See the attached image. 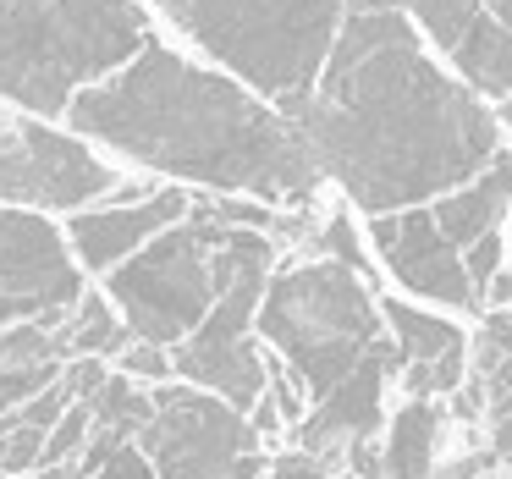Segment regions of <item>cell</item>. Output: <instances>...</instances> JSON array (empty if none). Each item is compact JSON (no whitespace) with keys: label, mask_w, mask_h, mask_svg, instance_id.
<instances>
[{"label":"cell","mask_w":512,"mask_h":479,"mask_svg":"<svg viewBox=\"0 0 512 479\" xmlns=\"http://www.w3.org/2000/svg\"><path fill=\"white\" fill-rule=\"evenodd\" d=\"M292 122L364 215L441 199L479 177L501 144L479 89L424 56L402 6H347L320 83Z\"/></svg>","instance_id":"1"},{"label":"cell","mask_w":512,"mask_h":479,"mask_svg":"<svg viewBox=\"0 0 512 479\" xmlns=\"http://www.w3.org/2000/svg\"><path fill=\"white\" fill-rule=\"evenodd\" d=\"M67 116L78 133L215 193L309 204L325 177L287 111H270L243 83L193 67L155 39L111 78L78 89Z\"/></svg>","instance_id":"2"},{"label":"cell","mask_w":512,"mask_h":479,"mask_svg":"<svg viewBox=\"0 0 512 479\" xmlns=\"http://www.w3.org/2000/svg\"><path fill=\"white\" fill-rule=\"evenodd\" d=\"M149 45L138 0H0V100L67 116L78 89Z\"/></svg>","instance_id":"3"},{"label":"cell","mask_w":512,"mask_h":479,"mask_svg":"<svg viewBox=\"0 0 512 479\" xmlns=\"http://www.w3.org/2000/svg\"><path fill=\"white\" fill-rule=\"evenodd\" d=\"M353 0H182L177 23L226 72L298 116Z\"/></svg>","instance_id":"4"},{"label":"cell","mask_w":512,"mask_h":479,"mask_svg":"<svg viewBox=\"0 0 512 479\" xmlns=\"http://www.w3.org/2000/svg\"><path fill=\"white\" fill-rule=\"evenodd\" d=\"M259 336L298 369L309 397H325L386 331L364 276L342 259H314L265 281Z\"/></svg>","instance_id":"5"},{"label":"cell","mask_w":512,"mask_h":479,"mask_svg":"<svg viewBox=\"0 0 512 479\" xmlns=\"http://www.w3.org/2000/svg\"><path fill=\"white\" fill-rule=\"evenodd\" d=\"M221 232L226 221L210 204H193L177 226L155 232L138 254L111 265V303L127 320V331L144 342H182L204 314L215 309L221 292Z\"/></svg>","instance_id":"6"},{"label":"cell","mask_w":512,"mask_h":479,"mask_svg":"<svg viewBox=\"0 0 512 479\" xmlns=\"http://www.w3.org/2000/svg\"><path fill=\"white\" fill-rule=\"evenodd\" d=\"M221 292H215V309L193 325L188 336L171 353V369L182 380H199V386L221 391L237 408H254L265 397L270 375H265V353L254 347L248 325L259 320V298H265V276H270V243L248 226L226 221L221 232Z\"/></svg>","instance_id":"7"},{"label":"cell","mask_w":512,"mask_h":479,"mask_svg":"<svg viewBox=\"0 0 512 479\" xmlns=\"http://www.w3.org/2000/svg\"><path fill=\"white\" fill-rule=\"evenodd\" d=\"M138 446L160 479H259V430L221 391L155 386V413L138 430Z\"/></svg>","instance_id":"8"},{"label":"cell","mask_w":512,"mask_h":479,"mask_svg":"<svg viewBox=\"0 0 512 479\" xmlns=\"http://www.w3.org/2000/svg\"><path fill=\"white\" fill-rule=\"evenodd\" d=\"M116 188V171L94 160L78 138L50 133L45 122H0V199L6 204H45L72 210Z\"/></svg>","instance_id":"9"},{"label":"cell","mask_w":512,"mask_h":479,"mask_svg":"<svg viewBox=\"0 0 512 479\" xmlns=\"http://www.w3.org/2000/svg\"><path fill=\"white\" fill-rule=\"evenodd\" d=\"M391 369H402L397 342L380 336L325 397H314V408L298 419V446L314 457H325L331 468H353L358 479H380V452H375V430H380V386Z\"/></svg>","instance_id":"10"},{"label":"cell","mask_w":512,"mask_h":479,"mask_svg":"<svg viewBox=\"0 0 512 479\" xmlns=\"http://www.w3.org/2000/svg\"><path fill=\"white\" fill-rule=\"evenodd\" d=\"M83 298L78 259L67 237L34 210H12L0 199V325L39 320L50 309H72Z\"/></svg>","instance_id":"11"},{"label":"cell","mask_w":512,"mask_h":479,"mask_svg":"<svg viewBox=\"0 0 512 479\" xmlns=\"http://www.w3.org/2000/svg\"><path fill=\"white\" fill-rule=\"evenodd\" d=\"M369 243L380 248L386 270L408 292L435 298V303H452V309H479V287L468 281L463 254H457V243L441 232L435 210L402 204V210L369 215Z\"/></svg>","instance_id":"12"},{"label":"cell","mask_w":512,"mask_h":479,"mask_svg":"<svg viewBox=\"0 0 512 479\" xmlns=\"http://www.w3.org/2000/svg\"><path fill=\"white\" fill-rule=\"evenodd\" d=\"M353 6H402L430 28V39L463 72L468 89L496 94V100L512 94V28L496 23L485 0H353Z\"/></svg>","instance_id":"13"},{"label":"cell","mask_w":512,"mask_h":479,"mask_svg":"<svg viewBox=\"0 0 512 479\" xmlns=\"http://www.w3.org/2000/svg\"><path fill=\"white\" fill-rule=\"evenodd\" d=\"M188 210H193V199L182 188H160V193H149L144 204L127 199V204H111V210L72 215L67 237H72V248H78V259L89 270H111V265H122L127 254H138L155 232L177 226Z\"/></svg>","instance_id":"14"},{"label":"cell","mask_w":512,"mask_h":479,"mask_svg":"<svg viewBox=\"0 0 512 479\" xmlns=\"http://www.w3.org/2000/svg\"><path fill=\"white\" fill-rule=\"evenodd\" d=\"M380 320L391 325V342H397V358H402V375H408L413 397H435V391L463 386L468 347H463V331H457L452 320L424 314L402 298L380 303Z\"/></svg>","instance_id":"15"},{"label":"cell","mask_w":512,"mask_h":479,"mask_svg":"<svg viewBox=\"0 0 512 479\" xmlns=\"http://www.w3.org/2000/svg\"><path fill=\"white\" fill-rule=\"evenodd\" d=\"M61 314L67 309H50V314H39V320L0 325V408H17V402L39 397V391L56 386L61 369L72 364Z\"/></svg>","instance_id":"16"},{"label":"cell","mask_w":512,"mask_h":479,"mask_svg":"<svg viewBox=\"0 0 512 479\" xmlns=\"http://www.w3.org/2000/svg\"><path fill=\"white\" fill-rule=\"evenodd\" d=\"M507 199H512V155H496L485 171H479V177L457 182V188L441 193L430 210H435V221H441V232L452 237L457 248H468L479 232L501 226V215H507Z\"/></svg>","instance_id":"17"},{"label":"cell","mask_w":512,"mask_h":479,"mask_svg":"<svg viewBox=\"0 0 512 479\" xmlns=\"http://www.w3.org/2000/svg\"><path fill=\"white\" fill-rule=\"evenodd\" d=\"M435 435H441V408L430 397H413L380 446V479H430Z\"/></svg>","instance_id":"18"},{"label":"cell","mask_w":512,"mask_h":479,"mask_svg":"<svg viewBox=\"0 0 512 479\" xmlns=\"http://www.w3.org/2000/svg\"><path fill=\"white\" fill-rule=\"evenodd\" d=\"M61 331H67V347L72 358H105V353H122L127 347V320H116V303L100 298V292H89V298H78L67 309V320H61Z\"/></svg>","instance_id":"19"},{"label":"cell","mask_w":512,"mask_h":479,"mask_svg":"<svg viewBox=\"0 0 512 479\" xmlns=\"http://www.w3.org/2000/svg\"><path fill=\"white\" fill-rule=\"evenodd\" d=\"M468 358H474V386L485 391V397H496V391L512 386V309L490 314Z\"/></svg>","instance_id":"20"},{"label":"cell","mask_w":512,"mask_h":479,"mask_svg":"<svg viewBox=\"0 0 512 479\" xmlns=\"http://www.w3.org/2000/svg\"><path fill=\"white\" fill-rule=\"evenodd\" d=\"M501 254H507V248H501V232H496V226H490V232H479L474 243L463 248V265H468V281H474L479 292H490V281L501 276Z\"/></svg>","instance_id":"21"},{"label":"cell","mask_w":512,"mask_h":479,"mask_svg":"<svg viewBox=\"0 0 512 479\" xmlns=\"http://www.w3.org/2000/svg\"><path fill=\"white\" fill-rule=\"evenodd\" d=\"M122 369H127V375H144V380L177 375L166 347H160V342H144V336H133V347H122Z\"/></svg>","instance_id":"22"},{"label":"cell","mask_w":512,"mask_h":479,"mask_svg":"<svg viewBox=\"0 0 512 479\" xmlns=\"http://www.w3.org/2000/svg\"><path fill=\"white\" fill-rule=\"evenodd\" d=\"M94 479H160V474H155V463L144 457V446L127 441V446H116V452L105 457L100 474H94Z\"/></svg>","instance_id":"23"},{"label":"cell","mask_w":512,"mask_h":479,"mask_svg":"<svg viewBox=\"0 0 512 479\" xmlns=\"http://www.w3.org/2000/svg\"><path fill=\"white\" fill-rule=\"evenodd\" d=\"M485 424H490V452H496V457H512V386L490 397Z\"/></svg>","instance_id":"24"},{"label":"cell","mask_w":512,"mask_h":479,"mask_svg":"<svg viewBox=\"0 0 512 479\" xmlns=\"http://www.w3.org/2000/svg\"><path fill=\"white\" fill-rule=\"evenodd\" d=\"M276 479H331V463L303 452V446H292V452L276 457Z\"/></svg>","instance_id":"25"},{"label":"cell","mask_w":512,"mask_h":479,"mask_svg":"<svg viewBox=\"0 0 512 479\" xmlns=\"http://www.w3.org/2000/svg\"><path fill=\"white\" fill-rule=\"evenodd\" d=\"M325 243H331V259H342V265H353L358 276H364V254H358V243H353V226L336 215L331 221V232H325Z\"/></svg>","instance_id":"26"},{"label":"cell","mask_w":512,"mask_h":479,"mask_svg":"<svg viewBox=\"0 0 512 479\" xmlns=\"http://www.w3.org/2000/svg\"><path fill=\"white\" fill-rule=\"evenodd\" d=\"M430 479H479V457H457L452 468H430Z\"/></svg>","instance_id":"27"},{"label":"cell","mask_w":512,"mask_h":479,"mask_svg":"<svg viewBox=\"0 0 512 479\" xmlns=\"http://www.w3.org/2000/svg\"><path fill=\"white\" fill-rule=\"evenodd\" d=\"M490 292H496V303H501V309H512V270H501V276L490 281Z\"/></svg>","instance_id":"28"},{"label":"cell","mask_w":512,"mask_h":479,"mask_svg":"<svg viewBox=\"0 0 512 479\" xmlns=\"http://www.w3.org/2000/svg\"><path fill=\"white\" fill-rule=\"evenodd\" d=\"M485 6L496 12V23H501V28H512V0H485Z\"/></svg>","instance_id":"29"},{"label":"cell","mask_w":512,"mask_h":479,"mask_svg":"<svg viewBox=\"0 0 512 479\" xmlns=\"http://www.w3.org/2000/svg\"><path fill=\"white\" fill-rule=\"evenodd\" d=\"M155 6H160V12H171V17L182 12V0H155Z\"/></svg>","instance_id":"30"},{"label":"cell","mask_w":512,"mask_h":479,"mask_svg":"<svg viewBox=\"0 0 512 479\" xmlns=\"http://www.w3.org/2000/svg\"><path fill=\"white\" fill-rule=\"evenodd\" d=\"M501 116H507V133H512V94L501 100Z\"/></svg>","instance_id":"31"},{"label":"cell","mask_w":512,"mask_h":479,"mask_svg":"<svg viewBox=\"0 0 512 479\" xmlns=\"http://www.w3.org/2000/svg\"><path fill=\"white\" fill-rule=\"evenodd\" d=\"M490 479H496V474H490Z\"/></svg>","instance_id":"32"}]
</instances>
